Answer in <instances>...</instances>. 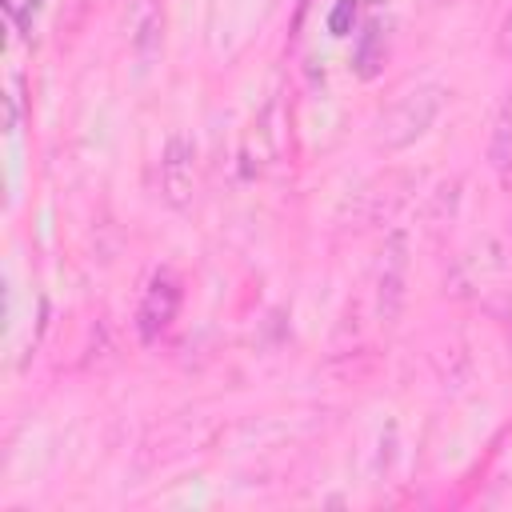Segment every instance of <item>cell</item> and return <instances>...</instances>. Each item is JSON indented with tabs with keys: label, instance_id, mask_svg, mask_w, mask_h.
Masks as SVG:
<instances>
[{
	"label": "cell",
	"instance_id": "52a82bcc",
	"mask_svg": "<svg viewBox=\"0 0 512 512\" xmlns=\"http://www.w3.org/2000/svg\"><path fill=\"white\" fill-rule=\"evenodd\" d=\"M500 52H508L512 56V12L504 16V24H500Z\"/></svg>",
	"mask_w": 512,
	"mask_h": 512
},
{
	"label": "cell",
	"instance_id": "6da1fadb",
	"mask_svg": "<svg viewBox=\"0 0 512 512\" xmlns=\"http://www.w3.org/2000/svg\"><path fill=\"white\" fill-rule=\"evenodd\" d=\"M440 104H444V92H440L436 84H416V88L400 92V96L384 108L376 140H380L384 148H404V144H412L416 136L428 132V124L436 120Z\"/></svg>",
	"mask_w": 512,
	"mask_h": 512
},
{
	"label": "cell",
	"instance_id": "3957f363",
	"mask_svg": "<svg viewBox=\"0 0 512 512\" xmlns=\"http://www.w3.org/2000/svg\"><path fill=\"white\" fill-rule=\"evenodd\" d=\"M176 304H180V288H176L168 276H156V280L148 284V292H144L140 312H136V320H140V336H144V340L160 336V332L172 324Z\"/></svg>",
	"mask_w": 512,
	"mask_h": 512
},
{
	"label": "cell",
	"instance_id": "277c9868",
	"mask_svg": "<svg viewBox=\"0 0 512 512\" xmlns=\"http://www.w3.org/2000/svg\"><path fill=\"white\" fill-rule=\"evenodd\" d=\"M404 268H408L404 236L396 232V236L388 240L384 268H380V316H384V320H396V312H400V304H404Z\"/></svg>",
	"mask_w": 512,
	"mask_h": 512
},
{
	"label": "cell",
	"instance_id": "7a4b0ae2",
	"mask_svg": "<svg viewBox=\"0 0 512 512\" xmlns=\"http://www.w3.org/2000/svg\"><path fill=\"white\" fill-rule=\"evenodd\" d=\"M160 188H164V200L176 204V208H184L192 200V192H196V144L184 132L168 136V144H164Z\"/></svg>",
	"mask_w": 512,
	"mask_h": 512
},
{
	"label": "cell",
	"instance_id": "5b68a950",
	"mask_svg": "<svg viewBox=\"0 0 512 512\" xmlns=\"http://www.w3.org/2000/svg\"><path fill=\"white\" fill-rule=\"evenodd\" d=\"M488 160H492L496 168H508V164H512V92H508V100H504L500 112H496L492 144H488Z\"/></svg>",
	"mask_w": 512,
	"mask_h": 512
},
{
	"label": "cell",
	"instance_id": "8992f818",
	"mask_svg": "<svg viewBox=\"0 0 512 512\" xmlns=\"http://www.w3.org/2000/svg\"><path fill=\"white\" fill-rule=\"evenodd\" d=\"M376 60H384V44H380V28H368L364 40H360V48H356V64H360L364 76H372L376 72Z\"/></svg>",
	"mask_w": 512,
	"mask_h": 512
}]
</instances>
